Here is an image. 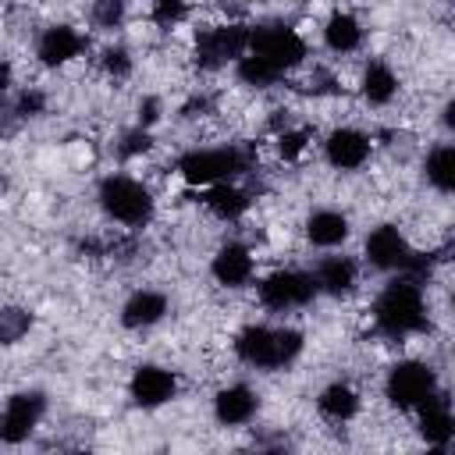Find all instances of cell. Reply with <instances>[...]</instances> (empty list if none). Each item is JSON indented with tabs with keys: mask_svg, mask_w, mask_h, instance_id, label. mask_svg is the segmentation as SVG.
I'll return each mask as SVG.
<instances>
[{
	"mask_svg": "<svg viewBox=\"0 0 455 455\" xmlns=\"http://www.w3.org/2000/svg\"><path fill=\"white\" fill-rule=\"evenodd\" d=\"M373 327L377 334L402 341L409 334H419L430 327L427 320V299H423V284L409 281L405 274H398L395 281H387L380 288V295L373 299Z\"/></svg>",
	"mask_w": 455,
	"mask_h": 455,
	"instance_id": "6da1fadb",
	"label": "cell"
},
{
	"mask_svg": "<svg viewBox=\"0 0 455 455\" xmlns=\"http://www.w3.org/2000/svg\"><path fill=\"white\" fill-rule=\"evenodd\" d=\"M235 355L252 366V370H284L291 366L302 348H306V338L299 327H267V323H245L235 341H231Z\"/></svg>",
	"mask_w": 455,
	"mask_h": 455,
	"instance_id": "7a4b0ae2",
	"label": "cell"
},
{
	"mask_svg": "<svg viewBox=\"0 0 455 455\" xmlns=\"http://www.w3.org/2000/svg\"><path fill=\"white\" fill-rule=\"evenodd\" d=\"M178 174L196 185H217V181H235L252 171V149L249 146H213V149H185L178 156Z\"/></svg>",
	"mask_w": 455,
	"mask_h": 455,
	"instance_id": "3957f363",
	"label": "cell"
},
{
	"mask_svg": "<svg viewBox=\"0 0 455 455\" xmlns=\"http://www.w3.org/2000/svg\"><path fill=\"white\" fill-rule=\"evenodd\" d=\"M96 199H100V210L107 213V220L124 224V228H146L156 210L153 192L132 174H107L96 188Z\"/></svg>",
	"mask_w": 455,
	"mask_h": 455,
	"instance_id": "277c9868",
	"label": "cell"
},
{
	"mask_svg": "<svg viewBox=\"0 0 455 455\" xmlns=\"http://www.w3.org/2000/svg\"><path fill=\"white\" fill-rule=\"evenodd\" d=\"M245 53H256L259 60H267L270 68H277L281 75L295 71L306 64L309 57V46L302 39L299 28L291 25H252L249 28V50Z\"/></svg>",
	"mask_w": 455,
	"mask_h": 455,
	"instance_id": "5b68a950",
	"label": "cell"
},
{
	"mask_svg": "<svg viewBox=\"0 0 455 455\" xmlns=\"http://www.w3.org/2000/svg\"><path fill=\"white\" fill-rule=\"evenodd\" d=\"M249 28L242 21H224V25H206L196 32V50L192 60L199 71H220L228 64H235L245 50H249Z\"/></svg>",
	"mask_w": 455,
	"mask_h": 455,
	"instance_id": "8992f818",
	"label": "cell"
},
{
	"mask_svg": "<svg viewBox=\"0 0 455 455\" xmlns=\"http://www.w3.org/2000/svg\"><path fill=\"white\" fill-rule=\"evenodd\" d=\"M441 387L437 370L423 359H402L387 370L384 377V398L387 405H395L398 412H412L419 402H427L434 391Z\"/></svg>",
	"mask_w": 455,
	"mask_h": 455,
	"instance_id": "52a82bcc",
	"label": "cell"
},
{
	"mask_svg": "<svg viewBox=\"0 0 455 455\" xmlns=\"http://www.w3.org/2000/svg\"><path fill=\"white\" fill-rule=\"evenodd\" d=\"M316 281L309 270H274L259 281L256 299L263 309L270 313H288V309H302L316 299Z\"/></svg>",
	"mask_w": 455,
	"mask_h": 455,
	"instance_id": "ba28073f",
	"label": "cell"
},
{
	"mask_svg": "<svg viewBox=\"0 0 455 455\" xmlns=\"http://www.w3.org/2000/svg\"><path fill=\"white\" fill-rule=\"evenodd\" d=\"M46 416V395L43 391H14L0 405V441L4 444H21L32 437V430Z\"/></svg>",
	"mask_w": 455,
	"mask_h": 455,
	"instance_id": "9c48e42d",
	"label": "cell"
},
{
	"mask_svg": "<svg viewBox=\"0 0 455 455\" xmlns=\"http://www.w3.org/2000/svg\"><path fill=\"white\" fill-rule=\"evenodd\" d=\"M178 395V373L160 366V363H142L135 366L132 380H128V398L139 409H160L167 402H174Z\"/></svg>",
	"mask_w": 455,
	"mask_h": 455,
	"instance_id": "30bf717a",
	"label": "cell"
},
{
	"mask_svg": "<svg viewBox=\"0 0 455 455\" xmlns=\"http://www.w3.org/2000/svg\"><path fill=\"white\" fill-rule=\"evenodd\" d=\"M409 252H412V245H409V238H405V231H402L398 224H377V228L366 235V242H363L366 263H370L373 270H384V274L402 270L405 259H409Z\"/></svg>",
	"mask_w": 455,
	"mask_h": 455,
	"instance_id": "8fae6325",
	"label": "cell"
},
{
	"mask_svg": "<svg viewBox=\"0 0 455 455\" xmlns=\"http://www.w3.org/2000/svg\"><path fill=\"white\" fill-rule=\"evenodd\" d=\"M370 153H373L370 135L363 128H352V124H341L323 139V160L334 171H359V167H366Z\"/></svg>",
	"mask_w": 455,
	"mask_h": 455,
	"instance_id": "7c38bea8",
	"label": "cell"
},
{
	"mask_svg": "<svg viewBox=\"0 0 455 455\" xmlns=\"http://www.w3.org/2000/svg\"><path fill=\"white\" fill-rule=\"evenodd\" d=\"M412 412H416V430H419V437H423L430 448L444 451V448L451 444V437H455V416H451L448 395L437 387V391H434L427 402H419Z\"/></svg>",
	"mask_w": 455,
	"mask_h": 455,
	"instance_id": "4fadbf2b",
	"label": "cell"
},
{
	"mask_svg": "<svg viewBox=\"0 0 455 455\" xmlns=\"http://www.w3.org/2000/svg\"><path fill=\"white\" fill-rule=\"evenodd\" d=\"M85 53V36L75 25H46L36 39V60L43 68H64Z\"/></svg>",
	"mask_w": 455,
	"mask_h": 455,
	"instance_id": "5bb4252c",
	"label": "cell"
},
{
	"mask_svg": "<svg viewBox=\"0 0 455 455\" xmlns=\"http://www.w3.org/2000/svg\"><path fill=\"white\" fill-rule=\"evenodd\" d=\"M210 274L220 288H245L256 274V259H252V249L242 245V242H224L213 259H210Z\"/></svg>",
	"mask_w": 455,
	"mask_h": 455,
	"instance_id": "9a60e30c",
	"label": "cell"
},
{
	"mask_svg": "<svg viewBox=\"0 0 455 455\" xmlns=\"http://www.w3.org/2000/svg\"><path fill=\"white\" fill-rule=\"evenodd\" d=\"M259 412V395L249 384H228L213 395V419L220 427H245Z\"/></svg>",
	"mask_w": 455,
	"mask_h": 455,
	"instance_id": "2e32d148",
	"label": "cell"
},
{
	"mask_svg": "<svg viewBox=\"0 0 455 455\" xmlns=\"http://www.w3.org/2000/svg\"><path fill=\"white\" fill-rule=\"evenodd\" d=\"M167 309H171V302H167L164 291H156V288H139V291H132V295L124 299V306H121V327H124V331H149V327H156V323L167 316Z\"/></svg>",
	"mask_w": 455,
	"mask_h": 455,
	"instance_id": "e0dca14e",
	"label": "cell"
},
{
	"mask_svg": "<svg viewBox=\"0 0 455 455\" xmlns=\"http://www.w3.org/2000/svg\"><path fill=\"white\" fill-rule=\"evenodd\" d=\"M309 274L316 281V291H323L331 299L352 295L355 284H359V263L352 256H323Z\"/></svg>",
	"mask_w": 455,
	"mask_h": 455,
	"instance_id": "ac0fdd59",
	"label": "cell"
},
{
	"mask_svg": "<svg viewBox=\"0 0 455 455\" xmlns=\"http://www.w3.org/2000/svg\"><path fill=\"white\" fill-rule=\"evenodd\" d=\"M320 36H323V46L334 57H348V53H355L363 46V36L366 32H363V21L352 11H331L327 21H323V28H320Z\"/></svg>",
	"mask_w": 455,
	"mask_h": 455,
	"instance_id": "d6986e66",
	"label": "cell"
},
{
	"mask_svg": "<svg viewBox=\"0 0 455 455\" xmlns=\"http://www.w3.org/2000/svg\"><path fill=\"white\" fill-rule=\"evenodd\" d=\"M199 203L217 217V220H242L245 217V210H249V192L242 188V185H235V181H217V185H206L203 192H199Z\"/></svg>",
	"mask_w": 455,
	"mask_h": 455,
	"instance_id": "ffe728a7",
	"label": "cell"
},
{
	"mask_svg": "<svg viewBox=\"0 0 455 455\" xmlns=\"http://www.w3.org/2000/svg\"><path fill=\"white\" fill-rule=\"evenodd\" d=\"M348 231H352V224H348V217L341 210L323 206V210H313L306 217V238L316 249H338V245H345Z\"/></svg>",
	"mask_w": 455,
	"mask_h": 455,
	"instance_id": "44dd1931",
	"label": "cell"
},
{
	"mask_svg": "<svg viewBox=\"0 0 455 455\" xmlns=\"http://www.w3.org/2000/svg\"><path fill=\"white\" fill-rule=\"evenodd\" d=\"M398 71L387 64V60H370L359 75V92L370 107H387L395 96H398Z\"/></svg>",
	"mask_w": 455,
	"mask_h": 455,
	"instance_id": "7402d4cb",
	"label": "cell"
},
{
	"mask_svg": "<svg viewBox=\"0 0 455 455\" xmlns=\"http://www.w3.org/2000/svg\"><path fill=\"white\" fill-rule=\"evenodd\" d=\"M316 409H320V416L331 419V423H348V419L359 416L363 398H359V391H355L348 380H334V384H327V387L316 395Z\"/></svg>",
	"mask_w": 455,
	"mask_h": 455,
	"instance_id": "603a6c76",
	"label": "cell"
},
{
	"mask_svg": "<svg viewBox=\"0 0 455 455\" xmlns=\"http://www.w3.org/2000/svg\"><path fill=\"white\" fill-rule=\"evenodd\" d=\"M423 178H427V185H430L434 192L451 196V188H455V146H451V142H437V146L427 153V160H423Z\"/></svg>",
	"mask_w": 455,
	"mask_h": 455,
	"instance_id": "cb8c5ba5",
	"label": "cell"
},
{
	"mask_svg": "<svg viewBox=\"0 0 455 455\" xmlns=\"http://www.w3.org/2000/svg\"><path fill=\"white\" fill-rule=\"evenodd\" d=\"M235 75H238L242 85H252V89H270V85H277V82L284 78L277 68H270V64L259 60L256 53H242V57L235 60Z\"/></svg>",
	"mask_w": 455,
	"mask_h": 455,
	"instance_id": "d4e9b609",
	"label": "cell"
},
{
	"mask_svg": "<svg viewBox=\"0 0 455 455\" xmlns=\"http://www.w3.org/2000/svg\"><path fill=\"white\" fill-rule=\"evenodd\" d=\"M32 331V313L25 306H0V345H18Z\"/></svg>",
	"mask_w": 455,
	"mask_h": 455,
	"instance_id": "484cf974",
	"label": "cell"
},
{
	"mask_svg": "<svg viewBox=\"0 0 455 455\" xmlns=\"http://www.w3.org/2000/svg\"><path fill=\"white\" fill-rule=\"evenodd\" d=\"M124 14H128V0H92V7H89L92 25L103 28V32L121 28L124 25Z\"/></svg>",
	"mask_w": 455,
	"mask_h": 455,
	"instance_id": "4316f807",
	"label": "cell"
},
{
	"mask_svg": "<svg viewBox=\"0 0 455 455\" xmlns=\"http://www.w3.org/2000/svg\"><path fill=\"white\" fill-rule=\"evenodd\" d=\"M309 142H313V132H309V128H291V124H284V128L277 132V156H281V160H299V156L309 149Z\"/></svg>",
	"mask_w": 455,
	"mask_h": 455,
	"instance_id": "83f0119b",
	"label": "cell"
},
{
	"mask_svg": "<svg viewBox=\"0 0 455 455\" xmlns=\"http://www.w3.org/2000/svg\"><path fill=\"white\" fill-rule=\"evenodd\" d=\"M100 68H103V75H107V78H114V82L128 78V75H132V68H135L132 50H128V46H107V50L100 53Z\"/></svg>",
	"mask_w": 455,
	"mask_h": 455,
	"instance_id": "f1b7e54d",
	"label": "cell"
},
{
	"mask_svg": "<svg viewBox=\"0 0 455 455\" xmlns=\"http://www.w3.org/2000/svg\"><path fill=\"white\" fill-rule=\"evenodd\" d=\"M188 18V4L185 0H149V21L160 28H174Z\"/></svg>",
	"mask_w": 455,
	"mask_h": 455,
	"instance_id": "f546056e",
	"label": "cell"
},
{
	"mask_svg": "<svg viewBox=\"0 0 455 455\" xmlns=\"http://www.w3.org/2000/svg\"><path fill=\"white\" fill-rule=\"evenodd\" d=\"M11 107H14V117H18V121L39 117V114L46 110V92L36 89V85H28V89H21V92L11 100Z\"/></svg>",
	"mask_w": 455,
	"mask_h": 455,
	"instance_id": "4dcf8cb0",
	"label": "cell"
},
{
	"mask_svg": "<svg viewBox=\"0 0 455 455\" xmlns=\"http://www.w3.org/2000/svg\"><path fill=\"white\" fill-rule=\"evenodd\" d=\"M153 149V135H149V128H132V132H124L121 135V142H117V156L121 160H135V156H146Z\"/></svg>",
	"mask_w": 455,
	"mask_h": 455,
	"instance_id": "1f68e13d",
	"label": "cell"
},
{
	"mask_svg": "<svg viewBox=\"0 0 455 455\" xmlns=\"http://www.w3.org/2000/svg\"><path fill=\"white\" fill-rule=\"evenodd\" d=\"M160 110H164V103L156 96H142V103H139V124L149 128L153 121H160Z\"/></svg>",
	"mask_w": 455,
	"mask_h": 455,
	"instance_id": "d6a6232c",
	"label": "cell"
},
{
	"mask_svg": "<svg viewBox=\"0 0 455 455\" xmlns=\"http://www.w3.org/2000/svg\"><path fill=\"white\" fill-rule=\"evenodd\" d=\"M309 89L313 92H338V78L327 71H316V75H309Z\"/></svg>",
	"mask_w": 455,
	"mask_h": 455,
	"instance_id": "836d02e7",
	"label": "cell"
},
{
	"mask_svg": "<svg viewBox=\"0 0 455 455\" xmlns=\"http://www.w3.org/2000/svg\"><path fill=\"white\" fill-rule=\"evenodd\" d=\"M206 110H210V96H192L181 114H185V117H203Z\"/></svg>",
	"mask_w": 455,
	"mask_h": 455,
	"instance_id": "e575fe53",
	"label": "cell"
},
{
	"mask_svg": "<svg viewBox=\"0 0 455 455\" xmlns=\"http://www.w3.org/2000/svg\"><path fill=\"white\" fill-rule=\"evenodd\" d=\"M11 85H14V68H11V60L0 57V96H7Z\"/></svg>",
	"mask_w": 455,
	"mask_h": 455,
	"instance_id": "d590c367",
	"label": "cell"
},
{
	"mask_svg": "<svg viewBox=\"0 0 455 455\" xmlns=\"http://www.w3.org/2000/svg\"><path fill=\"white\" fill-rule=\"evenodd\" d=\"M451 114H455V103L448 100V103H444V128H448V132H451Z\"/></svg>",
	"mask_w": 455,
	"mask_h": 455,
	"instance_id": "8d00e7d4",
	"label": "cell"
},
{
	"mask_svg": "<svg viewBox=\"0 0 455 455\" xmlns=\"http://www.w3.org/2000/svg\"><path fill=\"white\" fill-rule=\"evenodd\" d=\"M4 188H7V178H4V174H0V192H4Z\"/></svg>",
	"mask_w": 455,
	"mask_h": 455,
	"instance_id": "74e56055",
	"label": "cell"
}]
</instances>
